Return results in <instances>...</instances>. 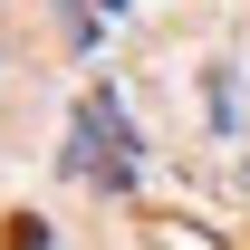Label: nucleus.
<instances>
[{
  "instance_id": "nucleus-1",
  "label": "nucleus",
  "mask_w": 250,
  "mask_h": 250,
  "mask_svg": "<svg viewBox=\"0 0 250 250\" xmlns=\"http://www.w3.org/2000/svg\"><path fill=\"white\" fill-rule=\"evenodd\" d=\"M0 250H48V221H29V212H10V221H0Z\"/></svg>"
},
{
  "instance_id": "nucleus-2",
  "label": "nucleus",
  "mask_w": 250,
  "mask_h": 250,
  "mask_svg": "<svg viewBox=\"0 0 250 250\" xmlns=\"http://www.w3.org/2000/svg\"><path fill=\"white\" fill-rule=\"evenodd\" d=\"M145 241H154V250H202V241H192V231H183V221H154Z\"/></svg>"
}]
</instances>
